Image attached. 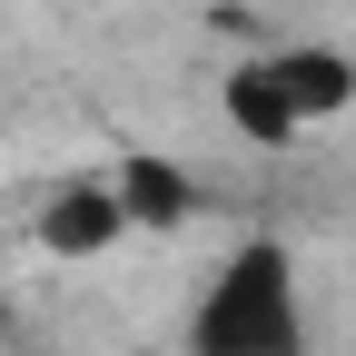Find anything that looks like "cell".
Here are the masks:
<instances>
[{
  "mask_svg": "<svg viewBox=\"0 0 356 356\" xmlns=\"http://www.w3.org/2000/svg\"><path fill=\"white\" fill-rule=\"evenodd\" d=\"M228 129H238V139H267V149H287V139H297L307 119L287 109V89L267 79V60H248V70L228 79Z\"/></svg>",
  "mask_w": 356,
  "mask_h": 356,
  "instance_id": "obj_5",
  "label": "cell"
},
{
  "mask_svg": "<svg viewBox=\"0 0 356 356\" xmlns=\"http://www.w3.org/2000/svg\"><path fill=\"white\" fill-rule=\"evenodd\" d=\"M109 188H119V208H129V228H188V208H198L188 168H168V159H119Z\"/></svg>",
  "mask_w": 356,
  "mask_h": 356,
  "instance_id": "obj_4",
  "label": "cell"
},
{
  "mask_svg": "<svg viewBox=\"0 0 356 356\" xmlns=\"http://www.w3.org/2000/svg\"><path fill=\"white\" fill-rule=\"evenodd\" d=\"M267 79L287 89L297 119H337V109L356 99V60H346V50H267Z\"/></svg>",
  "mask_w": 356,
  "mask_h": 356,
  "instance_id": "obj_3",
  "label": "cell"
},
{
  "mask_svg": "<svg viewBox=\"0 0 356 356\" xmlns=\"http://www.w3.org/2000/svg\"><path fill=\"white\" fill-rule=\"evenodd\" d=\"M297 267L287 248H238L188 307V356H297Z\"/></svg>",
  "mask_w": 356,
  "mask_h": 356,
  "instance_id": "obj_1",
  "label": "cell"
},
{
  "mask_svg": "<svg viewBox=\"0 0 356 356\" xmlns=\"http://www.w3.org/2000/svg\"><path fill=\"white\" fill-rule=\"evenodd\" d=\"M30 238L50 248V257H109V248L129 238V208H119V188H109V178H70V188H50V198H40Z\"/></svg>",
  "mask_w": 356,
  "mask_h": 356,
  "instance_id": "obj_2",
  "label": "cell"
}]
</instances>
